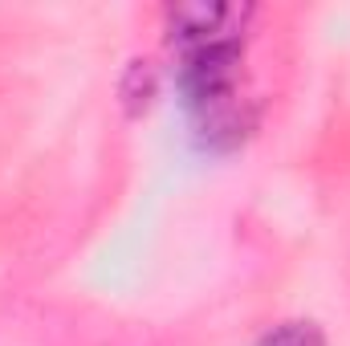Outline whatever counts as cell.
<instances>
[{
  "label": "cell",
  "mask_w": 350,
  "mask_h": 346,
  "mask_svg": "<svg viewBox=\"0 0 350 346\" xmlns=\"http://www.w3.org/2000/svg\"><path fill=\"white\" fill-rule=\"evenodd\" d=\"M253 21L249 4H220V0H187L167 8V41L175 57L208 45H232L245 41V29Z\"/></svg>",
  "instance_id": "6da1fadb"
},
{
  "label": "cell",
  "mask_w": 350,
  "mask_h": 346,
  "mask_svg": "<svg viewBox=\"0 0 350 346\" xmlns=\"http://www.w3.org/2000/svg\"><path fill=\"white\" fill-rule=\"evenodd\" d=\"M261 346H326V334L314 322H281L261 338Z\"/></svg>",
  "instance_id": "3957f363"
},
{
  "label": "cell",
  "mask_w": 350,
  "mask_h": 346,
  "mask_svg": "<svg viewBox=\"0 0 350 346\" xmlns=\"http://www.w3.org/2000/svg\"><path fill=\"white\" fill-rule=\"evenodd\" d=\"M155 94H159L155 66H151V62H131V70H126V78H122V106H126V114H131V118L147 114L151 102H155Z\"/></svg>",
  "instance_id": "7a4b0ae2"
}]
</instances>
